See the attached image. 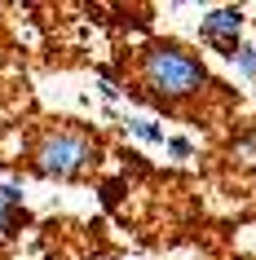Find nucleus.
Returning <instances> with one entry per match:
<instances>
[{
    "mask_svg": "<svg viewBox=\"0 0 256 260\" xmlns=\"http://www.w3.org/2000/svg\"><path fill=\"white\" fill-rule=\"evenodd\" d=\"M141 80L159 102H173V97H194L208 88V67L190 49H177V44H150L141 53Z\"/></svg>",
    "mask_w": 256,
    "mask_h": 260,
    "instance_id": "nucleus-1",
    "label": "nucleus"
},
{
    "mask_svg": "<svg viewBox=\"0 0 256 260\" xmlns=\"http://www.w3.org/2000/svg\"><path fill=\"white\" fill-rule=\"evenodd\" d=\"M93 159H97V141L89 133H80V128H53L31 150V168L40 177H62V181L93 168Z\"/></svg>",
    "mask_w": 256,
    "mask_h": 260,
    "instance_id": "nucleus-2",
    "label": "nucleus"
},
{
    "mask_svg": "<svg viewBox=\"0 0 256 260\" xmlns=\"http://www.w3.org/2000/svg\"><path fill=\"white\" fill-rule=\"evenodd\" d=\"M239 31H243V9H234V5L212 9V14L199 22V36L212 44L216 53H225L230 62H234V53H239Z\"/></svg>",
    "mask_w": 256,
    "mask_h": 260,
    "instance_id": "nucleus-3",
    "label": "nucleus"
},
{
    "mask_svg": "<svg viewBox=\"0 0 256 260\" xmlns=\"http://www.w3.org/2000/svg\"><path fill=\"white\" fill-rule=\"evenodd\" d=\"M27 225V212H22V190L18 185H0V230L14 234Z\"/></svg>",
    "mask_w": 256,
    "mask_h": 260,
    "instance_id": "nucleus-4",
    "label": "nucleus"
},
{
    "mask_svg": "<svg viewBox=\"0 0 256 260\" xmlns=\"http://www.w3.org/2000/svg\"><path fill=\"white\" fill-rule=\"evenodd\" d=\"M128 133L141 141H163V128L159 123H150V119H128Z\"/></svg>",
    "mask_w": 256,
    "mask_h": 260,
    "instance_id": "nucleus-5",
    "label": "nucleus"
},
{
    "mask_svg": "<svg viewBox=\"0 0 256 260\" xmlns=\"http://www.w3.org/2000/svg\"><path fill=\"white\" fill-rule=\"evenodd\" d=\"M234 67H239L243 75H252V80H256V44H243L239 53H234Z\"/></svg>",
    "mask_w": 256,
    "mask_h": 260,
    "instance_id": "nucleus-6",
    "label": "nucleus"
},
{
    "mask_svg": "<svg viewBox=\"0 0 256 260\" xmlns=\"http://www.w3.org/2000/svg\"><path fill=\"white\" fill-rule=\"evenodd\" d=\"M168 150H173L177 159H186V154L194 150V146H190V141H181V137H173V141H168Z\"/></svg>",
    "mask_w": 256,
    "mask_h": 260,
    "instance_id": "nucleus-7",
    "label": "nucleus"
},
{
    "mask_svg": "<svg viewBox=\"0 0 256 260\" xmlns=\"http://www.w3.org/2000/svg\"><path fill=\"white\" fill-rule=\"evenodd\" d=\"M239 154H247V164H256V141H239Z\"/></svg>",
    "mask_w": 256,
    "mask_h": 260,
    "instance_id": "nucleus-8",
    "label": "nucleus"
}]
</instances>
